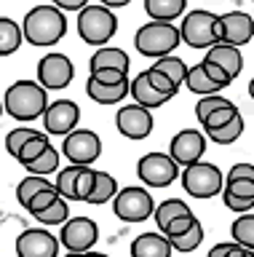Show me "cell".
<instances>
[{
    "mask_svg": "<svg viewBox=\"0 0 254 257\" xmlns=\"http://www.w3.org/2000/svg\"><path fill=\"white\" fill-rule=\"evenodd\" d=\"M22 35L30 46H54L67 35L65 11L57 6H35L22 22Z\"/></svg>",
    "mask_w": 254,
    "mask_h": 257,
    "instance_id": "obj_1",
    "label": "cell"
},
{
    "mask_svg": "<svg viewBox=\"0 0 254 257\" xmlns=\"http://www.w3.org/2000/svg\"><path fill=\"white\" fill-rule=\"evenodd\" d=\"M49 107V88H43L38 80H17L9 86L3 99V110L17 120H35Z\"/></svg>",
    "mask_w": 254,
    "mask_h": 257,
    "instance_id": "obj_2",
    "label": "cell"
},
{
    "mask_svg": "<svg viewBox=\"0 0 254 257\" xmlns=\"http://www.w3.org/2000/svg\"><path fill=\"white\" fill-rule=\"evenodd\" d=\"M182 43V35H179V27H174L171 22H147L142 24L134 35V46H137L139 54L145 56H166L171 54L174 48Z\"/></svg>",
    "mask_w": 254,
    "mask_h": 257,
    "instance_id": "obj_3",
    "label": "cell"
},
{
    "mask_svg": "<svg viewBox=\"0 0 254 257\" xmlns=\"http://www.w3.org/2000/svg\"><path fill=\"white\" fill-rule=\"evenodd\" d=\"M118 32V19L107 6H83L78 14V35L89 46H105Z\"/></svg>",
    "mask_w": 254,
    "mask_h": 257,
    "instance_id": "obj_4",
    "label": "cell"
},
{
    "mask_svg": "<svg viewBox=\"0 0 254 257\" xmlns=\"http://www.w3.org/2000/svg\"><path fill=\"white\" fill-rule=\"evenodd\" d=\"M182 177V188L185 193H190L193 198H211L222 190V172L214 164H206V161H195V164L185 166L179 172Z\"/></svg>",
    "mask_w": 254,
    "mask_h": 257,
    "instance_id": "obj_5",
    "label": "cell"
},
{
    "mask_svg": "<svg viewBox=\"0 0 254 257\" xmlns=\"http://www.w3.org/2000/svg\"><path fill=\"white\" fill-rule=\"evenodd\" d=\"M182 43H187L190 48H211L217 40V14L203 11V8H195L190 11L185 19H182L179 27Z\"/></svg>",
    "mask_w": 254,
    "mask_h": 257,
    "instance_id": "obj_6",
    "label": "cell"
},
{
    "mask_svg": "<svg viewBox=\"0 0 254 257\" xmlns=\"http://www.w3.org/2000/svg\"><path fill=\"white\" fill-rule=\"evenodd\" d=\"M179 164L174 161L169 153H147L139 158L137 164V174L147 188H166L179 177Z\"/></svg>",
    "mask_w": 254,
    "mask_h": 257,
    "instance_id": "obj_7",
    "label": "cell"
},
{
    "mask_svg": "<svg viewBox=\"0 0 254 257\" xmlns=\"http://www.w3.org/2000/svg\"><path fill=\"white\" fill-rule=\"evenodd\" d=\"M113 212L123 222H145L155 212V201L145 188H123L113 198Z\"/></svg>",
    "mask_w": 254,
    "mask_h": 257,
    "instance_id": "obj_8",
    "label": "cell"
},
{
    "mask_svg": "<svg viewBox=\"0 0 254 257\" xmlns=\"http://www.w3.org/2000/svg\"><path fill=\"white\" fill-rule=\"evenodd\" d=\"M99 238V228L91 217H70L62 222L59 244H65L67 252H89Z\"/></svg>",
    "mask_w": 254,
    "mask_h": 257,
    "instance_id": "obj_9",
    "label": "cell"
},
{
    "mask_svg": "<svg viewBox=\"0 0 254 257\" xmlns=\"http://www.w3.org/2000/svg\"><path fill=\"white\" fill-rule=\"evenodd\" d=\"M75 78V67L65 54H49L38 62V83L49 91H59V88L70 86V80Z\"/></svg>",
    "mask_w": 254,
    "mask_h": 257,
    "instance_id": "obj_10",
    "label": "cell"
},
{
    "mask_svg": "<svg viewBox=\"0 0 254 257\" xmlns=\"http://www.w3.org/2000/svg\"><path fill=\"white\" fill-rule=\"evenodd\" d=\"M62 150L65 156L73 161V164H94L102 153V140L89 128H73L70 134H65V142H62Z\"/></svg>",
    "mask_w": 254,
    "mask_h": 257,
    "instance_id": "obj_11",
    "label": "cell"
},
{
    "mask_svg": "<svg viewBox=\"0 0 254 257\" xmlns=\"http://www.w3.org/2000/svg\"><path fill=\"white\" fill-rule=\"evenodd\" d=\"M254 38V19L246 11H230L217 16V40L230 46H243Z\"/></svg>",
    "mask_w": 254,
    "mask_h": 257,
    "instance_id": "obj_12",
    "label": "cell"
},
{
    "mask_svg": "<svg viewBox=\"0 0 254 257\" xmlns=\"http://www.w3.org/2000/svg\"><path fill=\"white\" fill-rule=\"evenodd\" d=\"M206 153V140L198 128H182L171 137L169 145V156L177 161L179 166H190L195 161H201Z\"/></svg>",
    "mask_w": 254,
    "mask_h": 257,
    "instance_id": "obj_13",
    "label": "cell"
},
{
    "mask_svg": "<svg viewBox=\"0 0 254 257\" xmlns=\"http://www.w3.org/2000/svg\"><path fill=\"white\" fill-rule=\"evenodd\" d=\"M19 257H59V238L46 228H27L17 238Z\"/></svg>",
    "mask_w": 254,
    "mask_h": 257,
    "instance_id": "obj_14",
    "label": "cell"
},
{
    "mask_svg": "<svg viewBox=\"0 0 254 257\" xmlns=\"http://www.w3.org/2000/svg\"><path fill=\"white\" fill-rule=\"evenodd\" d=\"M115 126H118V132L123 137H129V140H145V137H150V132H153V112L134 102L129 107L118 110Z\"/></svg>",
    "mask_w": 254,
    "mask_h": 257,
    "instance_id": "obj_15",
    "label": "cell"
},
{
    "mask_svg": "<svg viewBox=\"0 0 254 257\" xmlns=\"http://www.w3.org/2000/svg\"><path fill=\"white\" fill-rule=\"evenodd\" d=\"M81 120V107L70 99H57L51 102L43 112V123H46V132L49 134H57V137H65L70 134L73 128L78 126Z\"/></svg>",
    "mask_w": 254,
    "mask_h": 257,
    "instance_id": "obj_16",
    "label": "cell"
},
{
    "mask_svg": "<svg viewBox=\"0 0 254 257\" xmlns=\"http://www.w3.org/2000/svg\"><path fill=\"white\" fill-rule=\"evenodd\" d=\"M131 257H171V241L161 233H142L131 241Z\"/></svg>",
    "mask_w": 254,
    "mask_h": 257,
    "instance_id": "obj_17",
    "label": "cell"
},
{
    "mask_svg": "<svg viewBox=\"0 0 254 257\" xmlns=\"http://www.w3.org/2000/svg\"><path fill=\"white\" fill-rule=\"evenodd\" d=\"M86 94H89V99H94L97 104H121L126 96H129V80L107 86V83H99V80H94L89 75V80H86Z\"/></svg>",
    "mask_w": 254,
    "mask_h": 257,
    "instance_id": "obj_18",
    "label": "cell"
},
{
    "mask_svg": "<svg viewBox=\"0 0 254 257\" xmlns=\"http://www.w3.org/2000/svg\"><path fill=\"white\" fill-rule=\"evenodd\" d=\"M206 59L217 62L222 70H227V75L233 78V80L241 75V70H243L241 51H238V46H230V43H214L209 48V54H206Z\"/></svg>",
    "mask_w": 254,
    "mask_h": 257,
    "instance_id": "obj_19",
    "label": "cell"
},
{
    "mask_svg": "<svg viewBox=\"0 0 254 257\" xmlns=\"http://www.w3.org/2000/svg\"><path fill=\"white\" fill-rule=\"evenodd\" d=\"M129 94L134 96V102L142 104V107H147V110L163 107V104L171 99V96H166V94H161V91H155V88L150 86V80H147L145 72H139V75L129 83Z\"/></svg>",
    "mask_w": 254,
    "mask_h": 257,
    "instance_id": "obj_20",
    "label": "cell"
},
{
    "mask_svg": "<svg viewBox=\"0 0 254 257\" xmlns=\"http://www.w3.org/2000/svg\"><path fill=\"white\" fill-rule=\"evenodd\" d=\"M99 67H121L129 72L131 67V59H129V54L123 51V48H115V46H99L97 48V54L91 56V62H89V72L91 70H99Z\"/></svg>",
    "mask_w": 254,
    "mask_h": 257,
    "instance_id": "obj_21",
    "label": "cell"
},
{
    "mask_svg": "<svg viewBox=\"0 0 254 257\" xmlns=\"http://www.w3.org/2000/svg\"><path fill=\"white\" fill-rule=\"evenodd\" d=\"M187 0H145V11L155 22H174L185 14Z\"/></svg>",
    "mask_w": 254,
    "mask_h": 257,
    "instance_id": "obj_22",
    "label": "cell"
},
{
    "mask_svg": "<svg viewBox=\"0 0 254 257\" xmlns=\"http://www.w3.org/2000/svg\"><path fill=\"white\" fill-rule=\"evenodd\" d=\"M115 193H118V182H115L113 174L94 172V188L89 193V198H86V204H94V206L107 204L110 198H115Z\"/></svg>",
    "mask_w": 254,
    "mask_h": 257,
    "instance_id": "obj_23",
    "label": "cell"
},
{
    "mask_svg": "<svg viewBox=\"0 0 254 257\" xmlns=\"http://www.w3.org/2000/svg\"><path fill=\"white\" fill-rule=\"evenodd\" d=\"M22 27L9 16H0V56H11L22 46Z\"/></svg>",
    "mask_w": 254,
    "mask_h": 257,
    "instance_id": "obj_24",
    "label": "cell"
},
{
    "mask_svg": "<svg viewBox=\"0 0 254 257\" xmlns=\"http://www.w3.org/2000/svg\"><path fill=\"white\" fill-rule=\"evenodd\" d=\"M206 134H209V140L217 142V145H230V142H235L238 137L243 134V115H241V112H235V115L230 118L225 126L206 128Z\"/></svg>",
    "mask_w": 254,
    "mask_h": 257,
    "instance_id": "obj_25",
    "label": "cell"
},
{
    "mask_svg": "<svg viewBox=\"0 0 254 257\" xmlns=\"http://www.w3.org/2000/svg\"><path fill=\"white\" fill-rule=\"evenodd\" d=\"M166 238L171 241V249H177V252H193V249H198L203 241V225L195 217V222L190 225L185 233H179V236H166Z\"/></svg>",
    "mask_w": 254,
    "mask_h": 257,
    "instance_id": "obj_26",
    "label": "cell"
},
{
    "mask_svg": "<svg viewBox=\"0 0 254 257\" xmlns=\"http://www.w3.org/2000/svg\"><path fill=\"white\" fill-rule=\"evenodd\" d=\"M185 83H187V88H190L193 94H201V96L222 91V86H217V83H214V80H211L209 75H206L201 64H195L193 70H187V75H185Z\"/></svg>",
    "mask_w": 254,
    "mask_h": 257,
    "instance_id": "obj_27",
    "label": "cell"
},
{
    "mask_svg": "<svg viewBox=\"0 0 254 257\" xmlns=\"http://www.w3.org/2000/svg\"><path fill=\"white\" fill-rule=\"evenodd\" d=\"M185 214H193L190 212V206L185 204V201H179V198H169V201H163L161 206H155V212H153V217H155V222H158V228H166L174 217H185Z\"/></svg>",
    "mask_w": 254,
    "mask_h": 257,
    "instance_id": "obj_28",
    "label": "cell"
},
{
    "mask_svg": "<svg viewBox=\"0 0 254 257\" xmlns=\"http://www.w3.org/2000/svg\"><path fill=\"white\" fill-rule=\"evenodd\" d=\"M83 166H86V164H73V166H65V169H62V172L57 174V182H54V188L59 190L62 198L78 201V196H75V180H78V174L83 172Z\"/></svg>",
    "mask_w": 254,
    "mask_h": 257,
    "instance_id": "obj_29",
    "label": "cell"
},
{
    "mask_svg": "<svg viewBox=\"0 0 254 257\" xmlns=\"http://www.w3.org/2000/svg\"><path fill=\"white\" fill-rule=\"evenodd\" d=\"M153 67H155V70H161L163 75H169L174 86H182V83H185L187 64L182 62L179 56H171V54H166V56H158V62L153 64Z\"/></svg>",
    "mask_w": 254,
    "mask_h": 257,
    "instance_id": "obj_30",
    "label": "cell"
},
{
    "mask_svg": "<svg viewBox=\"0 0 254 257\" xmlns=\"http://www.w3.org/2000/svg\"><path fill=\"white\" fill-rule=\"evenodd\" d=\"M230 233H233V241L235 244H241L246 249H254V214H241L235 217L233 228H230Z\"/></svg>",
    "mask_w": 254,
    "mask_h": 257,
    "instance_id": "obj_31",
    "label": "cell"
},
{
    "mask_svg": "<svg viewBox=\"0 0 254 257\" xmlns=\"http://www.w3.org/2000/svg\"><path fill=\"white\" fill-rule=\"evenodd\" d=\"M35 220L41 222V225H62V222H67L70 220V206H67V198H57L51 206H46L43 212H38L35 214Z\"/></svg>",
    "mask_w": 254,
    "mask_h": 257,
    "instance_id": "obj_32",
    "label": "cell"
},
{
    "mask_svg": "<svg viewBox=\"0 0 254 257\" xmlns=\"http://www.w3.org/2000/svg\"><path fill=\"white\" fill-rule=\"evenodd\" d=\"M25 169L30 174H51V172H57L59 169V150H54L51 145L46 148L41 156H38L35 161H30V164H25Z\"/></svg>",
    "mask_w": 254,
    "mask_h": 257,
    "instance_id": "obj_33",
    "label": "cell"
},
{
    "mask_svg": "<svg viewBox=\"0 0 254 257\" xmlns=\"http://www.w3.org/2000/svg\"><path fill=\"white\" fill-rule=\"evenodd\" d=\"M49 185H51V182L46 180L43 174H30V177H25V180L19 182V188H17V198H19L22 209H27L30 198H33L41 188H49Z\"/></svg>",
    "mask_w": 254,
    "mask_h": 257,
    "instance_id": "obj_34",
    "label": "cell"
},
{
    "mask_svg": "<svg viewBox=\"0 0 254 257\" xmlns=\"http://www.w3.org/2000/svg\"><path fill=\"white\" fill-rule=\"evenodd\" d=\"M49 137H46L43 132L41 134H38V137H33V140H27L25 145H22V150H19V156H17V161H19V164L22 166H25V164H30V161H35L38 156H41V153L46 150V148H49Z\"/></svg>",
    "mask_w": 254,
    "mask_h": 257,
    "instance_id": "obj_35",
    "label": "cell"
},
{
    "mask_svg": "<svg viewBox=\"0 0 254 257\" xmlns=\"http://www.w3.org/2000/svg\"><path fill=\"white\" fill-rule=\"evenodd\" d=\"M57 198H59V190L54 188V185H49V188H41V190H38L33 198H30V204H27V212L35 217L38 212H43L46 206H51Z\"/></svg>",
    "mask_w": 254,
    "mask_h": 257,
    "instance_id": "obj_36",
    "label": "cell"
},
{
    "mask_svg": "<svg viewBox=\"0 0 254 257\" xmlns=\"http://www.w3.org/2000/svg\"><path fill=\"white\" fill-rule=\"evenodd\" d=\"M225 104H230V99H225V96H219V94H206V96H201V99H198V104H195V118H198V123H203L209 112H214L217 107H225Z\"/></svg>",
    "mask_w": 254,
    "mask_h": 257,
    "instance_id": "obj_37",
    "label": "cell"
},
{
    "mask_svg": "<svg viewBox=\"0 0 254 257\" xmlns=\"http://www.w3.org/2000/svg\"><path fill=\"white\" fill-rule=\"evenodd\" d=\"M145 75H147L150 86H153L155 91H161V94H166V96H177L179 86H174V83H171V78H169V75H163L161 70L150 67V70H145Z\"/></svg>",
    "mask_w": 254,
    "mask_h": 257,
    "instance_id": "obj_38",
    "label": "cell"
},
{
    "mask_svg": "<svg viewBox=\"0 0 254 257\" xmlns=\"http://www.w3.org/2000/svg\"><path fill=\"white\" fill-rule=\"evenodd\" d=\"M38 134L41 132H35V128H14V132H9V137H6V150L17 158L22 145H25L27 140H33V137H38Z\"/></svg>",
    "mask_w": 254,
    "mask_h": 257,
    "instance_id": "obj_39",
    "label": "cell"
},
{
    "mask_svg": "<svg viewBox=\"0 0 254 257\" xmlns=\"http://www.w3.org/2000/svg\"><path fill=\"white\" fill-rule=\"evenodd\" d=\"M89 75L99 83H107V86H115V83H123L129 80V72L121 70V67H99V70H91Z\"/></svg>",
    "mask_w": 254,
    "mask_h": 257,
    "instance_id": "obj_40",
    "label": "cell"
},
{
    "mask_svg": "<svg viewBox=\"0 0 254 257\" xmlns=\"http://www.w3.org/2000/svg\"><path fill=\"white\" fill-rule=\"evenodd\" d=\"M235 112H238V107H235L233 102H230V104H225V107H217L214 112H209V115H206V120H203L201 126H203V128H217V126H225L227 120L235 115Z\"/></svg>",
    "mask_w": 254,
    "mask_h": 257,
    "instance_id": "obj_41",
    "label": "cell"
},
{
    "mask_svg": "<svg viewBox=\"0 0 254 257\" xmlns=\"http://www.w3.org/2000/svg\"><path fill=\"white\" fill-rule=\"evenodd\" d=\"M201 67H203V72H206V75H209V78H211L217 86L227 88L230 83H233V78L227 75V70H222L217 62H211V59H203V62H201Z\"/></svg>",
    "mask_w": 254,
    "mask_h": 257,
    "instance_id": "obj_42",
    "label": "cell"
},
{
    "mask_svg": "<svg viewBox=\"0 0 254 257\" xmlns=\"http://www.w3.org/2000/svg\"><path fill=\"white\" fill-rule=\"evenodd\" d=\"M222 193H230L238 198H254V180H227Z\"/></svg>",
    "mask_w": 254,
    "mask_h": 257,
    "instance_id": "obj_43",
    "label": "cell"
},
{
    "mask_svg": "<svg viewBox=\"0 0 254 257\" xmlns=\"http://www.w3.org/2000/svg\"><path fill=\"white\" fill-rule=\"evenodd\" d=\"M91 188H94V169L83 166V172L78 174V180H75V196H78V201H86V198H89Z\"/></svg>",
    "mask_w": 254,
    "mask_h": 257,
    "instance_id": "obj_44",
    "label": "cell"
},
{
    "mask_svg": "<svg viewBox=\"0 0 254 257\" xmlns=\"http://www.w3.org/2000/svg\"><path fill=\"white\" fill-rule=\"evenodd\" d=\"M222 201L235 214H243V212H251L254 209V198H238V196H230V193H222Z\"/></svg>",
    "mask_w": 254,
    "mask_h": 257,
    "instance_id": "obj_45",
    "label": "cell"
},
{
    "mask_svg": "<svg viewBox=\"0 0 254 257\" xmlns=\"http://www.w3.org/2000/svg\"><path fill=\"white\" fill-rule=\"evenodd\" d=\"M195 222V214H185V217H174V220L163 228V236H179V233H185L190 225Z\"/></svg>",
    "mask_w": 254,
    "mask_h": 257,
    "instance_id": "obj_46",
    "label": "cell"
},
{
    "mask_svg": "<svg viewBox=\"0 0 254 257\" xmlns=\"http://www.w3.org/2000/svg\"><path fill=\"white\" fill-rule=\"evenodd\" d=\"M227 180H254V166L251 164H233Z\"/></svg>",
    "mask_w": 254,
    "mask_h": 257,
    "instance_id": "obj_47",
    "label": "cell"
},
{
    "mask_svg": "<svg viewBox=\"0 0 254 257\" xmlns=\"http://www.w3.org/2000/svg\"><path fill=\"white\" fill-rule=\"evenodd\" d=\"M51 3L62 11H81L83 6H89V0H51Z\"/></svg>",
    "mask_w": 254,
    "mask_h": 257,
    "instance_id": "obj_48",
    "label": "cell"
},
{
    "mask_svg": "<svg viewBox=\"0 0 254 257\" xmlns=\"http://www.w3.org/2000/svg\"><path fill=\"white\" fill-rule=\"evenodd\" d=\"M233 244H235V241H230V244H217L206 257H225V254L230 252V246H233Z\"/></svg>",
    "mask_w": 254,
    "mask_h": 257,
    "instance_id": "obj_49",
    "label": "cell"
},
{
    "mask_svg": "<svg viewBox=\"0 0 254 257\" xmlns=\"http://www.w3.org/2000/svg\"><path fill=\"white\" fill-rule=\"evenodd\" d=\"M246 254V246H241V244H233L230 246V252L225 254V257H243Z\"/></svg>",
    "mask_w": 254,
    "mask_h": 257,
    "instance_id": "obj_50",
    "label": "cell"
},
{
    "mask_svg": "<svg viewBox=\"0 0 254 257\" xmlns=\"http://www.w3.org/2000/svg\"><path fill=\"white\" fill-rule=\"evenodd\" d=\"M102 6H107V8H121V6H129L131 0H99Z\"/></svg>",
    "mask_w": 254,
    "mask_h": 257,
    "instance_id": "obj_51",
    "label": "cell"
},
{
    "mask_svg": "<svg viewBox=\"0 0 254 257\" xmlns=\"http://www.w3.org/2000/svg\"><path fill=\"white\" fill-rule=\"evenodd\" d=\"M81 257H99V252H91L89 249V252H81Z\"/></svg>",
    "mask_w": 254,
    "mask_h": 257,
    "instance_id": "obj_52",
    "label": "cell"
},
{
    "mask_svg": "<svg viewBox=\"0 0 254 257\" xmlns=\"http://www.w3.org/2000/svg\"><path fill=\"white\" fill-rule=\"evenodd\" d=\"M249 96H251V99H254V80H251V83H249Z\"/></svg>",
    "mask_w": 254,
    "mask_h": 257,
    "instance_id": "obj_53",
    "label": "cell"
},
{
    "mask_svg": "<svg viewBox=\"0 0 254 257\" xmlns=\"http://www.w3.org/2000/svg\"><path fill=\"white\" fill-rule=\"evenodd\" d=\"M65 257H81V252H67Z\"/></svg>",
    "mask_w": 254,
    "mask_h": 257,
    "instance_id": "obj_54",
    "label": "cell"
},
{
    "mask_svg": "<svg viewBox=\"0 0 254 257\" xmlns=\"http://www.w3.org/2000/svg\"><path fill=\"white\" fill-rule=\"evenodd\" d=\"M243 257H254V249H246V254Z\"/></svg>",
    "mask_w": 254,
    "mask_h": 257,
    "instance_id": "obj_55",
    "label": "cell"
},
{
    "mask_svg": "<svg viewBox=\"0 0 254 257\" xmlns=\"http://www.w3.org/2000/svg\"><path fill=\"white\" fill-rule=\"evenodd\" d=\"M3 112H6V110H3V104H0V115H3Z\"/></svg>",
    "mask_w": 254,
    "mask_h": 257,
    "instance_id": "obj_56",
    "label": "cell"
},
{
    "mask_svg": "<svg viewBox=\"0 0 254 257\" xmlns=\"http://www.w3.org/2000/svg\"><path fill=\"white\" fill-rule=\"evenodd\" d=\"M99 257H107V254H102V252H99Z\"/></svg>",
    "mask_w": 254,
    "mask_h": 257,
    "instance_id": "obj_57",
    "label": "cell"
},
{
    "mask_svg": "<svg viewBox=\"0 0 254 257\" xmlns=\"http://www.w3.org/2000/svg\"><path fill=\"white\" fill-rule=\"evenodd\" d=\"M251 3H254V0H251Z\"/></svg>",
    "mask_w": 254,
    "mask_h": 257,
    "instance_id": "obj_58",
    "label": "cell"
}]
</instances>
